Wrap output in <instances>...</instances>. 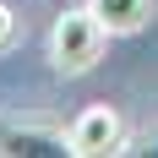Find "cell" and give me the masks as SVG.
<instances>
[{
  "label": "cell",
  "mask_w": 158,
  "mask_h": 158,
  "mask_svg": "<svg viewBox=\"0 0 158 158\" xmlns=\"http://www.w3.org/2000/svg\"><path fill=\"white\" fill-rule=\"evenodd\" d=\"M104 49H109V27H104L87 6H71V11L55 16V27H49V65H55L60 77L93 71V65L104 60Z\"/></svg>",
  "instance_id": "1"
},
{
  "label": "cell",
  "mask_w": 158,
  "mask_h": 158,
  "mask_svg": "<svg viewBox=\"0 0 158 158\" xmlns=\"http://www.w3.org/2000/svg\"><path fill=\"white\" fill-rule=\"evenodd\" d=\"M65 131H71V153L77 158L126 153V120H120V109H109V104H87Z\"/></svg>",
  "instance_id": "2"
},
{
  "label": "cell",
  "mask_w": 158,
  "mask_h": 158,
  "mask_svg": "<svg viewBox=\"0 0 158 158\" xmlns=\"http://www.w3.org/2000/svg\"><path fill=\"white\" fill-rule=\"evenodd\" d=\"M0 153L6 158H77L71 131L33 126V120H0Z\"/></svg>",
  "instance_id": "3"
},
{
  "label": "cell",
  "mask_w": 158,
  "mask_h": 158,
  "mask_svg": "<svg viewBox=\"0 0 158 158\" xmlns=\"http://www.w3.org/2000/svg\"><path fill=\"white\" fill-rule=\"evenodd\" d=\"M87 11L109 27V38H131V33H142V27H147L153 0H87Z\"/></svg>",
  "instance_id": "4"
},
{
  "label": "cell",
  "mask_w": 158,
  "mask_h": 158,
  "mask_svg": "<svg viewBox=\"0 0 158 158\" xmlns=\"http://www.w3.org/2000/svg\"><path fill=\"white\" fill-rule=\"evenodd\" d=\"M11 44H16V11L6 6V0H0V55H6Z\"/></svg>",
  "instance_id": "5"
}]
</instances>
